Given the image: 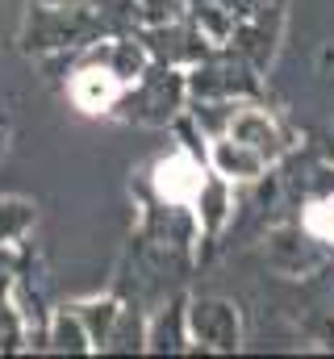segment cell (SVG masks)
<instances>
[{
	"label": "cell",
	"instance_id": "obj_1",
	"mask_svg": "<svg viewBox=\"0 0 334 359\" xmlns=\"http://www.w3.org/2000/svg\"><path fill=\"white\" fill-rule=\"evenodd\" d=\"M234 142L239 147H250V151H272V142H276V130H272V121L267 117H255V113H243L239 121H234Z\"/></svg>",
	"mask_w": 334,
	"mask_h": 359
},
{
	"label": "cell",
	"instance_id": "obj_2",
	"mask_svg": "<svg viewBox=\"0 0 334 359\" xmlns=\"http://www.w3.org/2000/svg\"><path fill=\"white\" fill-rule=\"evenodd\" d=\"M80 80H84V84H76V100H80L84 109H100V104H109V100H113V92H117L105 76H100V72H84Z\"/></svg>",
	"mask_w": 334,
	"mask_h": 359
}]
</instances>
